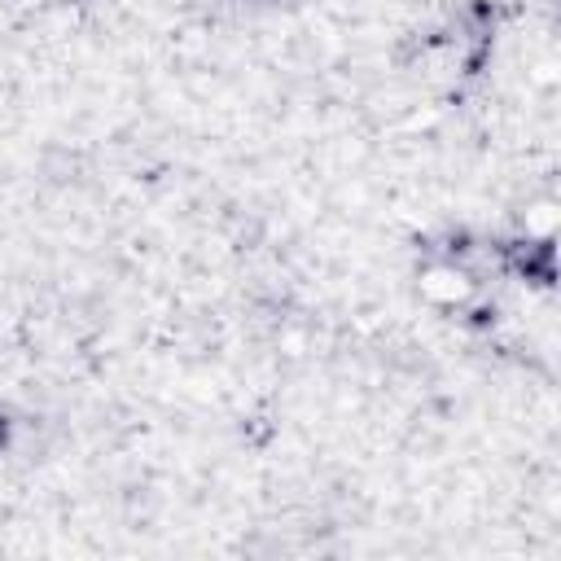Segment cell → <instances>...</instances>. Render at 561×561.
Returning a JSON list of instances; mask_svg holds the SVG:
<instances>
[{
	"mask_svg": "<svg viewBox=\"0 0 561 561\" xmlns=\"http://www.w3.org/2000/svg\"><path fill=\"white\" fill-rule=\"evenodd\" d=\"M0 447H4V421H0Z\"/></svg>",
	"mask_w": 561,
	"mask_h": 561,
	"instance_id": "6da1fadb",
	"label": "cell"
}]
</instances>
